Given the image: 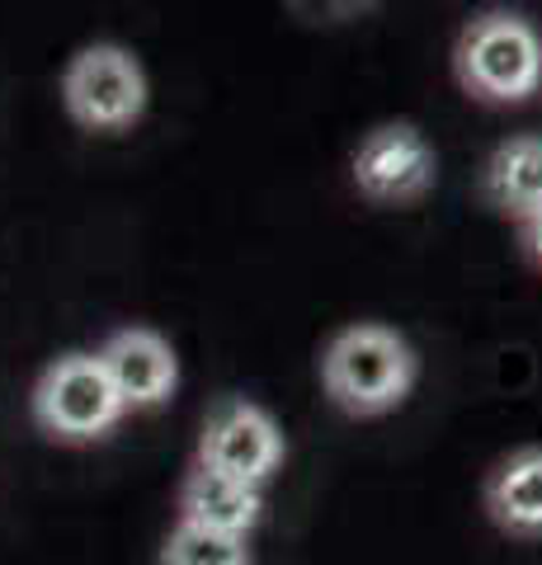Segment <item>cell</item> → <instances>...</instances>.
Segmentation results:
<instances>
[{"label": "cell", "instance_id": "obj_5", "mask_svg": "<svg viewBox=\"0 0 542 565\" xmlns=\"http://www.w3.org/2000/svg\"><path fill=\"white\" fill-rule=\"evenodd\" d=\"M124 415V401L95 353H62L33 386V419L62 444H95Z\"/></svg>", "mask_w": 542, "mask_h": 565}, {"label": "cell", "instance_id": "obj_8", "mask_svg": "<svg viewBox=\"0 0 542 565\" xmlns=\"http://www.w3.org/2000/svg\"><path fill=\"white\" fill-rule=\"evenodd\" d=\"M481 509L510 542H542V444L504 452L486 471Z\"/></svg>", "mask_w": 542, "mask_h": 565}, {"label": "cell", "instance_id": "obj_11", "mask_svg": "<svg viewBox=\"0 0 542 565\" xmlns=\"http://www.w3.org/2000/svg\"><path fill=\"white\" fill-rule=\"evenodd\" d=\"M161 565H251V542L208 533L194 523H174L161 546Z\"/></svg>", "mask_w": 542, "mask_h": 565}, {"label": "cell", "instance_id": "obj_2", "mask_svg": "<svg viewBox=\"0 0 542 565\" xmlns=\"http://www.w3.org/2000/svg\"><path fill=\"white\" fill-rule=\"evenodd\" d=\"M453 76L477 104H529L542 90V33L519 10H481L453 43Z\"/></svg>", "mask_w": 542, "mask_h": 565}, {"label": "cell", "instance_id": "obj_4", "mask_svg": "<svg viewBox=\"0 0 542 565\" xmlns=\"http://www.w3.org/2000/svg\"><path fill=\"white\" fill-rule=\"evenodd\" d=\"M62 104L81 128L124 132L147 109V71L118 43H91L66 62Z\"/></svg>", "mask_w": 542, "mask_h": 565}, {"label": "cell", "instance_id": "obj_1", "mask_svg": "<svg viewBox=\"0 0 542 565\" xmlns=\"http://www.w3.org/2000/svg\"><path fill=\"white\" fill-rule=\"evenodd\" d=\"M321 392L349 419H382L406 405L419 377L411 340L382 321H354L321 349Z\"/></svg>", "mask_w": 542, "mask_h": 565}, {"label": "cell", "instance_id": "obj_10", "mask_svg": "<svg viewBox=\"0 0 542 565\" xmlns=\"http://www.w3.org/2000/svg\"><path fill=\"white\" fill-rule=\"evenodd\" d=\"M265 519V490L236 486L226 476H213L203 467H189L180 481V523L208 527L226 537H251Z\"/></svg>", "mask_w": 542, "mask_h": 565}, {"label": "cell", "instance_id": "obj_7", "mask_svg": "<svg viewBox=\"0 0 542 565\" xmlns=\"http://www.w3.org/2000/svg\"><path fill=\"white\" fill-rule=\"evenodd\" d=\"M104 377L114 382L124 411H156L174 396L180 386V359L161 330L151 326H128V330H114L104 349L95 353Z\"/></svg>", "mask_w": 542, "mask_h": 565}, {"label": "cell", "instance_id": "obj_9", "mask_svg": "<svg viewBox=\"0 0 542 565\" xmlns=\"http://www.w3.org/2000/svg\"><path fill=\"white\" fill-rule=\"evenodd\" d=\"M481 199L504 222H529L542 212V132H514L481 166Z\"/></svg>", "mask_w": 542, "mask_h": 565}, {"label": "cell", "instance_id": "obj_12", "mask_svg": "<svg viewBox=\"0 0 542 565\" xmlns=\"http://www.w3.org/2000/svg\"><path fill=\"white\" fill-rule=\"evenodd\" d=\"M514 236H519V255L542 274V212H538V217H529V222H519Z\"/></svg>", "mask_w": 542, "mask_h": 565}, {"label": "cell", "instance_id": "obj_6", "mask_svg": "<svg viewBox=\"0 0 542 565\" xmlns=\"http://www.w3.org/2000/svg\"><path fill=\"white\" fill-rule=\"evenodd\" d=\"M349 184L373 207H411L439 184V156L415 122H378L349 156Z\"/></svg>", "mask_w": 542, "mask_h": 565}, {"label": "cell", "instance_id": "obj_3", "mask_svg": "<svg viewBox=\"0 0 542 565\" xmlns=\"http://www.w3.org/2000/svg\"><path fill=\"white\" fill-rule=\"evenodd\" d=\"M284 457H288L284 429H278V419L265 405L251 396H217V405L203 419L194 467L226 476L236 486L265 490L284 471Z\"/></svg>", "mask_w": 542, "mask_h": 565}]
</instances>
